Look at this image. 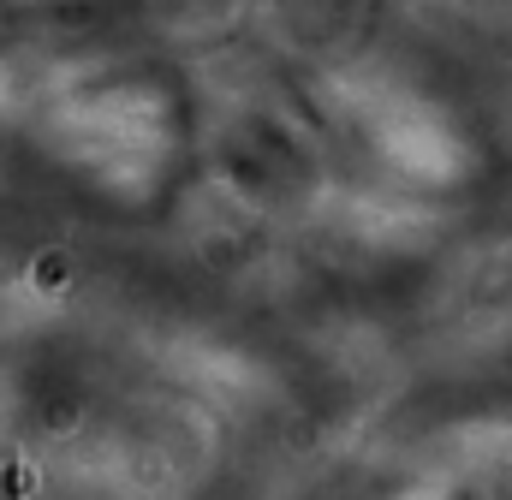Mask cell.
<instances>
[{"instance_id":"1","label":"cell","mask_w":512,"mask_h":500,"mask_svg":"<svg viewBox=\"0 0 512 500\" xmlns=\"http://www.w3.org/2000/svg\"><path fill=\"white\" fill-rule=\"evenodd\" d=\"M0 500H24V483H18V465L0 459Z\"/></svg>"}]
</instances>
